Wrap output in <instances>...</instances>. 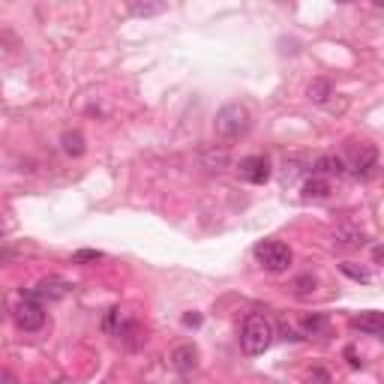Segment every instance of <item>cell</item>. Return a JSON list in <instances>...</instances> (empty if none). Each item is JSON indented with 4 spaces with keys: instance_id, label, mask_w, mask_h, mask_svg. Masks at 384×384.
Segmentation results:
<instances>
[{
    "instance_id": "cell-1",
    "label": "cell",
    "mask_w": 384,
    "mask_h": 384,
    "mask_svg": "<svg viewBox=\"0 0 384 384\" xmlns=\"http://www.w3.org/2000/svg\"><path fill=\"white\" fill-rule=\"evenodd\" d=\"M273 336H277V331H273L270 318L261 315V313H252L243 318V327H241V349L246 354H264L273 345Z\"/></svg>"
},
{
    "instance_id": "cell-2",
    "label": "cell",
    "mask_w": 384,
    "mask_h": 384,
    "mask_svg": "<svg viewBox=\"0 0 384 384\" xmlns=\"http://www.w3.org/2000/svg\"><path fill=\"white\" fill-rule=\"evenodd\" d=\"M252 126V117H250V108L241 105V103H232V105H222L216 112V121H213V130L219 139L225 141H237L250 132Z\"/></svg>"
},
{
    "instance_id": "cell-3",
    "label": "cell",
    "mask_w": 384,
    "mask_h": 384,
    "mask_svg": "<svg viewBox=\"0 0 384 384\" xmlns=\"http://www.w3.org/2000/svg\"><path fill=\"white\" fill-rule=\"evenodd\" d=\"M255 261L261 264L264 270H270V273H286L291 268V261H295V252H291V246L288 243H282V241H261V243H255Z\"/></svg>"
},
{
    "instance_id": "cell-4",
    "label": "cell",
    "mask_w": 384,
    "mask_h": 384,
    "mask_svg": "<svg viewBox=\"0 0 384 384\" xmlns=\"http://www.w3.org/2000/svg\"><path fill=\"white\" fill-rule=\"evenodd\" d=\"M15 324L21 327V331L27 333H33V331H40V327L45 324V306L40 304V300H33V297H21V304L15 306Z\"/></svg>"
},
{
    "instance_id": "cell-5",
    "label": "cell",
    "mask_w": 384,
    "mask_h": 384,
    "mask_svg": "<svg viewBox=\"0 0 384 384\" xmlns=\"http://www.w3.org/2000/svg\"><path fill=\"white\" fill-rule=\"evenodd\" d=\"M237 175H241L246 184H255V186H261V184H268L270 180V159L268 157H243L241 159V166H237Z\"/></svg>"
},
{
    "instance_id": "cell-6",
    "label": "cell",
    "mask_w": 384,
    "mask_h": 384,
    "mask_svg": "<svg viewBox=\"0 0 384 384\" xmlns=\"http://www.w3.org/2000/svg\"><path fill=\"white\" fill-rule=\"evenodd\" d=\"M378 171V150L376 148H360V153L354 157L351 166H345V175H351L354 180H369Z\"/></svg>"
},
{
    "instance_id": "cell-7",
    "label": "cell",
    "mask_w": 384,
    "mask_h": 384,
    "mask_svg": "<svg viewBox=\"0 0 384 384\" xmlns=\"http://www.w3.org/2000/svg\"><path fill=\"white\" fill-rule=\"evenodd\" d=\"M67 291H69V282H63L58 277H49V279H42L40 286H33L30 291H27V297H33V300H40V304H45V300L67 297Z\"/></svg>"
},
{
    "instance_id": "cell-8",
    "label": "cell",
    "mask_w": 384,
    "mask_h": 384,
    "mask_svg": "<svg viewBox=\"0 0 384 384\" xmlns=\"http://www.w3.org/2000/svg\"><path fill=\"white\" fill-rule=\"evenodd\" d=\"M351 327L367 336H381L384 331V322H381V313H376V309H369V313H360L351 318Z\"/></svg>"
},
{
    "instance_id": "cell-9",
    "label": "cell",
    "mask_w": 384,
    "mask_h": 384,
    "mask_svg": "<svg viewBox=\"0 0 384 384\" xmlns=\"http://www.w3.org/2000/svg\"><path fill=\"white\" fill-rule=\"evenodd\" d=\"M195 363H198V351H195V345H177L175 351H171V367H175L177 372H192L195 369Z\"/></svg>"
},
{
    "instance_id": "cell-10",
    "label": "cell",
    "mask_w": 384,
    "mask_h": 384,
    "mask_svg": "<svg viewBox=\"0 0 384 384\" xmlns=\"http://www.w3.org/2000/svg\"><path fill=\"white\" fill-rule=\"evenodd\" d=\"M300 331H304V336H324L331 331V318L324 313H306L300 318Z\"/></svg>"
},
{
    "instance_id": "cell-11",
    "label": "cell",
    "mask_w": 384,
    "mask_h": 384,
    "mask_svg": "<svg viewBox=\"0 0 384 384\" xmlns=\"http://www.w3.org/2000/svg\"><path fill=\"white\" fill-rule=\"evenodd\" d=\"M313 175L318 177H342L345 175V159L340 157H322V159H315V168H313Z\"/></svg>"
},
{
    "instance_id": "cell-12",
    "label": "cell",
    "mask_w": 384,
    "mask_h": 384,
    "mask_svg": "<svg viewBox=\"0 0 384 384\" xmlns=\"http://www.w3.org/2000/svg\"><path fill=\"white\" fill-rule=\"evenodd\" d=\"M333 243L336 246H363V232L351 225H340L333 232Z\"/></svg>"
},
{
    "instance_id": "cell-13",
    "label": "cell",
    "mask_w": 384,
    "mask_h": 384,
    "mask_svg": "<svg viewBox=\"0 0 384 384\" xmlns=\"http://www.w3.org/2000/svg\"><path fill=\"white\" fill-rule=\"evenodd\" d=\"M60 144H63V153H67V157H81V153H85V135H81L78 130L76 132H63Z\"/></svg>"
},
{
    "instance_id": "cell-14",
    "label": "cell",
    "mask_w": 384,
    "mask_h": 384,
    "mask_svg": "<svg viewBox=\"0 0 384 384\" xmlns=\"http://www.w3.org/2000/svg\"><path fill=\"white\" fill-rule=\"evenodd\" d=\"M304 192L309 198H324L327 192H331V180H324V177H318V175H313L304 184Z\"/></svg>"
},
{
    "instance_id": "cell-15",
    "label": "cell",
    "mask_w": 384,
    "mask_h": 384,
    "mask_svg": "<svg viewBox=\"0 0 384 384\" xmlns=\"http://www.w3.org/2000/svg\"><path fill=\"white\" fill-rule=\"evenodd\" d=\"M291 291H295V297H309L315 291V277H313V273L297 277L295 282H291Z\"/></svg>"
},
{
    "instance_id": "cell-16",
    "label": "cell",
    "mask_w": 384,
    "mask_h": 384,
    "mask_svg": "<svg viewBox=\"0 0 384 384\" xmlns=\"http://www.w3.org/2000/svg\"><path fill=\"white\" fill-rule=\"evenodd\" d=\"M166 3H130V12L139 18H150V15H162L166 12Z\"/></svg>"
},
{
    "instance_id": "cell-17",
    "label": "cell",
    "mask_w": 384,
    "mask_h": 384,
    "mask_svg": "<svg viewBox=\"0 0 384 384\" xmlns=\"http://www.w3.org/2000/svg\"><path fill=\"white\" fill-rule=\"evenodd\" d=\"M327 96H331V85H327L324 78H315L313 85H309V99H313V103H327Z\"/></svg>"
},
{
    "instance_id": "cell-18",
    "label": "cell",
    "mask_w": 384,
    "mask_h": 384,
    "mask_svg": "<svg viewBox=\"0 0 384 384\" xmlns=\"http://www.w3.org/2000/svg\"><path fill=\"white\" fill-rule=\"evenodd\" d=\"M204 162H207V168H210V171H222V168H225V162H228V153H225V150L210 153V157H204Z\"/></svg>"
},
{
    "instance_id": "cell-19",
    "label": "cell",
    "mask_w": 384,
    "mask_h": 384,
    "mask_svg": "<svg viewBox=\"0 0 384 384\" xmlns=\"http://www.w3.org/2000/svg\"><path fill=\"white\" fill-rule=\"evenodd\" d=\"M99 259H103V252H96V250H78L72 255V264H87V261H99Z\"/></svg>"
},
{
    "instance_id": "cell-20",
    "label": "cell",
    "mask_w": 384,
    "mask_h": 384,
    "mask_svg": "<svg viewBox=\"0 0 384 384\" xmlns=\"http://www.w3.org/2000/svg\"><path fill=\"white\" fill-rule=\"evenodd\" d=\"M342 273H349V277H351V279H358V282H369V273L363 270V268H354L351 261H345V264H342Z\"/></svg>"
},
{
    "instance_id": "cell-21",
    "label": "cell",
    "mask_w": 384,
    "mask_h": 384,
    "mask_svg": "<svg viewBox=\"0 0 384 384\" xmlns=\"http://www.w3.org/2000/svg\"><path fill=\"white\" fill-rule=\"evenodd\" d=\"M12 259H15V252H12V250H3V246H0V264L12 261Z\"/></svg>"
},
{
    "instance_id": "cell-22",
    "label": "cell",
    "mask_w": 384,
    "mask_h": 384,
    "mask_svg": "<svg viewBox=\"0 0 384 384\" xmlns=\"http://www.w3.org/2000/svg\"><path fill=\"white\" fill-rule=\"evenodd\" d=\"M0 241H3V228H0Z\"/></svg>"
}]
</instances>
